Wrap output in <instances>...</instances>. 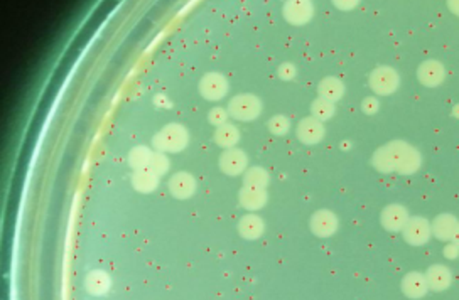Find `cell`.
Masks as SVG:
<instances>
[{"label":"cell","instance_id":"35","mask_svg":"<svg viewBox=\"0 0 459 300\" xmlns=\"http://www.w3.org/2000/svg\"><path fill=\"white\" fill-rule=\"evenodd\" d=\"M451 241L459 248V223H458V228H456V232H454V236H453Z\"/></svg>","mask_w":459,"mask_h":300},{"label":"cell","instance_id":"1","mask_svg":"<svg viewBox=\"0 0 459 300\" xmlns=\"http://www.w3.org/2000/svg\"><path fill=\"white\" fill-rule=\"evenodd\" d=\"M371 165L382 174L397 172L400 176H412L421 169V152L404 140H392L378 147L371 155Z\"/></svg>","mask_w":459,"mask_h":300},{"label":"cell","instance_id":"22","mask_svg":"<svg viewBox=\"0 0 459 300\" xmlns=\"http://www.w3.org/2000/svg\"><path fill=\"white\" fill-rule=\"evenodd\" d=\"M215 143L216 145L223 147V149H235V145L240 140V132L235 125L232 124H225L222 127H218L215 130Z\"/></svg>","mask_w":459,"mask_h":300},{"label":"cell","instance_id":"33","mask_svg":"<svg viewBox=\"0 0 459 300\" xmlns=\"http://www.w3.org/2000/svg\"><path fill=\"white\" fill-rule=\"evenodd\" d=\"M358 2H335V6L338 8H341V11H348V8H353L357 7Z\"/></svg>","mask_w":459,"mask_h":300},{"label":"cell","instance_id":"31","mask_svg":"<svg viewBox=\"0 0 459 300\" xmlns=\"http://www.w3.org/2000/svg\"><path fill=\"white\" fill-rule=\"evenodd\" d=\"M443 253H444V256L448 260H456L458 256H459V248L456 245H454V243H449V245L444 246Z\"/></svg>","mask_w":459,"mask_h":300},{"label":"cell","instance_id":"19","mask_svg":"<svg viewBox=\"0 0 459 300\" xmlns=\"http://www.w3.org/2000/svg\"><path fill=\"white\" fill-rule=\"evenodd\" d=\"M132 188L141 194H150L157 189L159 176L154 174L150 169H141V171H133L132 174Z\"/></svg>","mask_w":459,"mask_h":300},{"label":"cell","instance_id":"13","mask_svg":"<svg viewBox=\"0 0 459 300\" xmlns=\"http://www.w3.org/2000/svg\"><path fill=\"white\" fill-rule=\"evenodd\" d=\"M284 19L292 25H304L313 19L314 6L311 2H287L282 8Z\"/></svg>","mask_w":459,"mask_h":300},{"label":"cell","instance_id":"20","mask_svg":"<svg viewBox=\"0 0 459 300\" xmlns=\"http://www.w3.org/2000/svg\"><path fill=\"white\" fill-rule=\"evenodd\" d=\"M319 98L328 100V102H340L345 95V85L340 78L336 76H326L319 81L318 85Z\"/></svg>","mask_w":459,"mask_h":300},{"label":"cell","instance_id":"6","mask_svg":"<svg viewBox=\"0 0 459 300\" xmlns=\"http://www.w3.org/2000/svg\"><path fill=\"white\" fill-rule=\"evenodd\" d=\"M402 236L410 246L426 245L432 236L431 223L424 216H412L402 229Z\"/></svg>","mask_w":459,"mask_h":300},{"label":"cell","instance_id":"10","mask_svg":"<svg viewBox=\"0 0 459 300\" xmlns=\"http://www.w3.org/2000/svg\"><path fill=\"white\" fill-rule=\"evenodd\" d=\"M417 80L427 88H436L446 80V68L441 61L427 59L417 69Z\"/></svg>","mask_w":459,"mask_h":300},{"label":"cell","instance_id":"34","mask_svg":"<svg viewBox=\"0 0 459 300\" xmlns=\"http://www.w3.org/2000/svg\"><path fill=\"white\" fill-rule=\"evenodd\" d=\"M448 8L453 12L454 16L459 17V2H456V0H451V2H448Z\"/></svg>","mask_w":459,"mask_h":300},{"label":"cell","instance_id":"30","mask_svg":"<svg viewBox=\"0 0 459 300\" xmlns=\"http://www.w3.org/2000/svg\"><path fill=\"white\" fill-rule=\"evenodd\" d=\"M380 110V102L375 97H366L362 102V112L365 115H375Z\"/></svg>","mask_w":459,"mask_h":300},{"label":"cell","instance_id":"2","mask_svg":"<svg viewBox=\"0 0 459 300\" xmlns=\"http://www.w3.org/2000/svg\"><path fill=\"white\" fill-rule=\"evenodd\" d=\"M189 143V132L184 125L181 124H169L162 130H159L153 138V145L157 152H171V154H179Z\"/></svg>","mask_w":459,"mask_h":300},{"label":"cell","instance_id":"3","mask_svg":"<svg viewBox=\"0 0 459 300\" xmlns=\"http://www.w3.org/2000/svg\"><path fill=\"white\" fill-rule=\"evenodd\" d=\"M262 113L261 98L252 93H240L228 103V115L240 121H254Z\"/></svg>","mask_w":459,"mask_h":300},{"label":"cell","instance_id":"4","mask_svg":"<svg viewBox=\"0 0 459 300\" xmlns=\"http://www.w3.org/2000/svg\"><path fill=\"white\" fill-rule=\"evenodd\" d=\"M368 85L378 97H388L397 91L400 85V76L392 66H378L368 76Z\"/></svg>","mask_w":459,"mask_h":300},{"label":"cell","instance_id":"29","mask_svg":"<svg viewBox=\"0 0 459 300\" xmlns=\"http://www.w3.org/2000/svg\"><path fill=\"white\" fill-rule=\"evenodd\" d=\"M277 75H279L280 80H284V81L294 80V78L297 76L296 64H292V63H282L279 66V69H277Z\"/></svg>","mask_w":459,"mask_h":300},{"label":"cell","instance_id":"32","mask_svg":"<svg viewBox=\"0 0 459 300\" xmlns=\"http://www.w3.org/2000/svg\"><path fill=\"white\" fill-rule=\"evenodd\" d=\"M155 105L157 107H162V108H171V102H167L166 97H162V95H157V97L154 98Z\"/></svg>","mask_w":459,"mask_h":300},{"label":"cell","instance_id":"26","mask_svg":"<svg viewBox=\"0 0 459 300\" xmlns=\"http://www.w3.org/2000/svg\"><path fill=\"white\" fill-rule=\"evenodd\" d=\"M267 127L274 136H285L291 130V120L284 115H275L267 121Z\"/></svg>","mask_w":459,"mask_h":300},{"label":"cell","instance_id":"28","mask_svg":"<svg viewBox=\"0 0 459 300\" xmlns=\"http://www.w3.org/2000/svg\"><path fill=\"white\" fill-rule=\"evenodd\" d=\"M208 120H210L211 125H215L216 128L222 127V125L227 124L228 120V112L225 110L222 107H215L211 108L210 113H208Z\"/></svg>","mask_w":459,"mask_h":300},{"label":"cell","instance_id":"5","mask_svg":"<svg viewBox=\"0 0 459 300\" xmlns=\"http://www.w3.org/2000/svg\"><path fill=\"white\" fill-rule=\"evenodd\" d=\"M230 83L222 73H206L199 81V95L208 102H220L228 95Z\"/></svg>","mask_w":459,"mask_h":300},{"label":"cell","instance_id":"23","mask_svg":"<svg viewBox=\"0 0 459 300\" xmlns=\"http://www.w3.org/2000/svg\"><path fill=\"white\" fill-rule=\"evenodd\" d=\"M154 152L145 145H137L129 152V164L133 171H141V169H149L150 160H153Z\"/></svg>","mask_w":459,"mask_h":300},{"label":"cell","instance_id":"21","mask_svg":"<svg viewBox=\"0 0 459 300\" xmlns=\"http://www.w3.org/2000/svg\"><path fill=\"white\" fill-rule=\"evenodd\" d=\"M110 287H112V278L107 272L103 270L90 272L85 278V289L88 290V294L97 295V297L108 294Z\"/></svg>","mask_w":459,"mask_h":300},{"label":"cell","instance_id":"18","mask_svg":"<svg viewBox=\"0 0 459 300\" xmlns=\"http://www.w3.org/2000/svg\"><path fill=\"white\" fill-rule=\"evenodd\" d=\"M263 229H266L263 220L261 216L254 215V212L245 215L244 218L238 221V233H240V236L245 238V240H258L263 234Z\"/></svg>","mask_w":459,"mask_h":300},{"label":"cell","instance_id":"7","mask_svg":"<svg viewBox=\"0 0 459 300\" xmlns=\"http://www.w3.org/2000/svg\"><path fill=\"white\" fill-rule=\"evenodd\" d=\"M309 228L318 238H329L340 228V220L333 211L319 210L311 216Z\"/></svg>","mask_w":459,"mask_h":300},{"label":"cell","instance_id":"12","mask_svg":"<svg viewBox=\"0 0 459 300\" xmlns=\"http://www.w3.org/2000/svg\"><path fill=\"white\" fill-rule=\"evenodd\" d=\"M169 191L174 196L176 199H189L191 196L196 193V179H194L193 174L189 172H176L174 176L169 179Z\"/></svg>","mask_w":459,"mask_h":300},{"label":"cell","instance_id":"8","mask_svg":"<svg viewBox=\"0 0 459 300\" xmlns=\"http://www.w3.org/2000/svg\"><path fill=\"white\" fill-rule=\"evenodd\" d=\"M324 136H326V130H324L323 121L316 120L314 116H306L297 124L296 137L304 145H316L323 140Z\"/></svg>","mask_w":459,"mask_h":300},{"label":"cell","instance_id":"16","mask_svg":"<svg viewBox=\"0 0 459 300\" xmlns=\"http://www.w3.org/2000/svg\"><path fill=\"white\" fill-rule=\"evenodd\" d=\"M459 221L456 220V216L449 215V212H443V215L436 216L434 221H432L431 228H432V234L441 241H449L453 240L454 232H456Z\"/></svg>","mask_w":459,"mask_h":300},{"label":"cell","instance_id":"14","mask_svg":"<svg viewBox=\"0 0 459 300\" xmlns=\"http://www.w3.org/2000/svg\"><path fill=\"white\" fill-rule=\"evenodd\" d=\"M400 289H402V294H404L405 297H409L412 300L422 299L424 295L429 292L426 273L409 272L404 278H402Z\"/></svg>","mask_w":459,"mask_h":300},{"label":"cell","instance_id":"25","mask_svg":"<svg viewBox=\"0 0 459 300\" xmlns=\"http://www.w3.org/2000/svg\"><path fill=\"white\" fill-rule=\"evenodd\" d=\"M336 108L335 103L328 102L324 98H316L313 103H311V116H314L316 120L319 121H326L335 115Z\"/></svg>","mask_w":459,"mask_h":300},{"label":"cell","instance_id":"17","mask_svg":"<svg viewBox=\"0 0 459 300\" xmlns=\"http://www.w3.org/2000/svg\"><path fill=\"white\" fill-rule=\"evenodd\" d=\"M238 201H240V206L245 208V210L258 211L267 204V191L244 186L240 189V193H238Z\"/></svg>","mask_w":459,"mask_h":300},{"label":"cell","instance_id":"36","mask_svg":"<svg viewBox=\"0 0 459 300\" xmlns=\"http://www.w3.org/2000/svg\"><path fill=\"white\" fill-rule=\"evenodd\" d=\"M453 116H456V119H459V105H456L453 108Z\"/></svg>","mask_w":459,"mask_h":300},{"label":"cell","instance_id":"27","mask_svg":"<svg viewBox=\"0 0 459 300\" xmlns=\"http://www.w3.org/2000/svg\"><path fill=\"white\" fill-rule=\"evenodd\" d=\"M149 169L154 174H157L159 177L164 176V174L169 171V159L166 157V154H162V152H154Z\"/></svg>","mask_w":459,"mask_h":300},{"label":"cell","instance_id":"24","mask_svg":"<svg viewBox=\"0 0 459 300\" xmlns=\"http://www.w3.org/2000/svg\"><path fill=\"white\" fill-rule=\"evenodd\" d=\"M244 184L249 188L267 189V186L270 184V174L263 167H250L244 176Z\"/></svg>","mask_w":459,"mask_h":300},{"label":"cell","instance_id":"9","mask_svg":"<svg viewBox=\"0 0 459 300\" xmlns=\"http://www.w3.org/2000/svg\"><path fill=\"white\" fill-rule=\"evenodd\" d=\"M409 211L405 210V206L402 204H388L382 210V215H380V223L387 232H402L404 226L409 221Z\"/></svg>","mask_w":459,"mask_h":300},{"label":"cell","instance_id":"11","mask_svg":"<svg viewBox=\"0 0 459 300\" xmlns=\"http://www.w3.org/2000/svg\"><path fill=\"white\" fill-rule=\"evenodd\" d=\"M220 169L227 176H240L249 167V157L244 150L240 149H228L220 155Z\"/></svg>","mask_w":459,"mask_h":300},{"label":"cell","instance_id":"15","mask_svg":"<svg viewBox=\"0 0 459 300\" xmlns=\"http://www.w3.org/2000/svg\"><path fill=\"white\" fill-rule=\"evenodd\" d=\"M429 290L432 292H444L451 287L453 273L446 265H431L426 272Z\"/></svg>","mask_w":459,"mask_h":300}]
</instances>
